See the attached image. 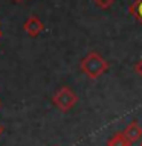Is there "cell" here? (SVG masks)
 <instances>
[{
	"label": "cell",
	"instance_id": "5",
	"mask_svg": "<svg viewBox=\"0 0 142 146\" xmlns=\"http://www.w3.org/2000/svg\"><path fill=\"white\" fill-rule=\"evenodd\" d=\"M107 146H131V143L125 137L124 131H118L107 140Z\"/></svg>",
	"mask_w": 142,
	"mask_h": 146
},
{
	"label": "cell",
	"instance_id": "11",
	"mask_svg": "<svg viewBox=\"0 0 142 146\" xmlns=\"http://www.w3.org/2000/svg\"><path fill=\"white\" fill-rule=\"evenodd\" d=\"M0 36H2V31H0Z\"/></svg>",
	"mask_w": 142,
	"mask_h": 146
},
{
	"label": "cell",
	"instance_id": "12",
	"mask_svg": "<svg viewBox=\"0 0 142 146\" xmlns=\"http://www.w3.org/2000/svg\"><path fill=\"white\" fill-rule=\"evenodd\" d=\"M141 146H142V141H141Z\"/></svg>",
	"mask_w": 142,
	"mask_h": 146
},
{
	"label": "cell",
	"instance_id": "3",
	"mask_svg": "<svg viewBox=\"0 0 142 146\" xmlns=\"http://www.w3.org/2000/svg\"><path fill=\"white\" fill-rule=\"evenodd\" d=\"M23 29L29 36H38L44 31V25L37 15H31L23 25Z\"/></svg>",
	"mask_w": 142,
	"mask_h": 146
},
{
	"label": "cell",
	"instance_id": "10",
	"mask_svg": "<svg viewBox=\"0 0 142 146\" xmlns=\"http://www.w3.org/2000/svg\"><path fill=\"white\" fill-rule=\"evenodd\" d=\"M14 2H21V0H14Z\"/></svg>",
	"mask_w": 142,
	"mask_h": 146
},
{
	"label": "cell",
	"instance_id": "2",
	"mask_svg": "<svg viewBox=\"0 0 142 146\" xmlns=\"http://www.w3.org/2000/svg\"><path fill=\"white\" fill-rule=\"evenodd\" d=\"M78 102V96L75 94L70 87L67 85H63L55 91L54 98H52V104L57 107L61 113H67L76 105Z\"/></svg>",
	"mask_w": 142,
	"mask_h": 146
},
{
	"label": "cell",
	"instance_id": "6",
	"mask_svg": "<svg viewBox=\"0 0 142 146\" xmlns=\"http://www.w3.org/2000/svg\"><path fill=\"white\" fill-rule=\"evenodd\" d=\"M128 12H130L131 17L136 18V21L142 26V0H135L130 8H128Z\"/></svg>",
	"mask_w": 142,
	"mask_h": 146
},
{
	"label": "cell",
	"instance_id": "4",
	"mask_svg": "<svg viewBox=\"0 0 142 146\" xmlns=\"http://www.w3.org/2000/svg\"><path fill=\"white\" fill-rule=\"evenodd\" d=\"M124 134H125V137L130 140V143L133 145L135 141H137V140L142 139V126L139 125V122H137V120H131V122L125 126Z\"/></svg>",
	"mask_w": 142,
	"mask_h": 146
},
{
	"label": "cell",
	"instance_id": "7",
	"mask_svg": "<svg viewBox=\"0 0 142 146\" xmlns=\"http://www.w3.org/2000/svg\"><path fill=\"white\" fill-rule=\"evenodd\" d=\"M92 2H93L98 8H101V9H109L116 0H92Z\"/></svg>",
	"mask_w": 142,
	"mask_h": 146
},
{
	"label": "cell",
	"instance_id": "1",
	"mask_svg": "<svg viewBox=\"0 0 142 146\" xmlns=\"http://www.w3.org/2000/svg\"><path fill=\"white\" fill-rule=\"evenodd\" d=\"M109 61L96 50H92L81 59L80 68L89 79H98L109 70Z\"/></svg>",
	"mask_w": 142,
	"mask_h": 146
},
{
	"label": "cell",
	"instance_id": "9",
	"mask_svg": "<svg viewBox=\"0 0 142 146\" xmlns=\"http://www.w3.org/2000/svg\"><path fill=\"white\" fill-rule=\"evenodd\" d=\"M3 131H5V128H3V125H2V123H0V135L3 134Z\"/></svg>",
	"mask_w": 142,
	"mask_h": 146
},
{
	"label": "cell",
	"instance_id": "8",
	"mask_svg": "<svg viewBox=\"0 0 142 146\" xmlns=\"http://www.w3.org/2000/svg\"><path fill=\"white\" fill-rule=\"evenodd\" d=\"M133 70H135V73H136L137 76H141V78H142V58L136 61V64L133 66Z\"/></svg>",
	"mask_w": 142,
	"mask_h": 146
}]
</instances>
